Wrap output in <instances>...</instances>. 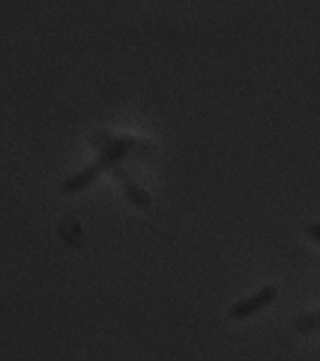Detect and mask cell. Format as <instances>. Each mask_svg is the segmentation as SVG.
<instances>
[{
    "label": "cell",
    "instance_id": "277c9868",
    "mask_svg": "<svg viewBox=\"0 0 320 361\" xmlns=\"http://www.w3.org/2000/svg\"><path fill=\"white\" fill-rule=\"evenodd\" d=\"M296 328H299L301 333H316V330H320V311L299 316L296 318Z\"/></svg>",
    "mask_w": 320,
    "mask_h": 361
},
{
    "label": "cell",
    "instance_id": "7a4b0ae2",
    "mask_svg": "<svg viewBox=\"0 0 320 361\" xmlns=\"http://www.w3.org/2000/svg\"><path fill=\"white\" fill-rule=\"evenodd\" d=\"M106 166H109L106 161H104L101 157H99V159L92 161V164L87 166V169H82L80 173H75L73 178H68L66 183H63V190H66V193H75V190H82L85 185H90L92 180H94Z\"/></svg>",
    "mask_w": 320,
    "mask_h": 361
},
{
    "label": "cell",
    "instance_id": "3957f363",
    "mask_svg": "<svg viewBox=\"0 0 320 361\" xmlns=\"http://www.w3.org/2000/svg\"><path fill=\"white\" fill-rule=\"evenodd\" d=\"M118 176L123 178L125 190H128V197H130L133 202H137L140 207H149V195H147V193H142V190H140L135 183H130V180H128V176H125L123 171H118Z\"/></svg>",
    "mask_w": 320,
    "mask_h": 361
},
{
    "label": "cell",
    "instance_id": "5b68a950",
    "mask_svg": "<svg viewBox=\"0 0 320 361\" xmlns=\"http://www.w3.org/2000/svg\"><path fill=\"white\" fill-rule=\"evenodd\" d=\"M306 234L313 238V241L320 243V224H308L306 226Z\"/></svg>",
    "mask_w": 320,
    "mask_h": 361
},
{
    "label": "cell",
    "instance_id": "6da1fadb",
    "mask_svg": "<svg viewBox=\"0 0 320 361\" xmlns=\"http://www.w3.org/2000/svg\"><path fill=\"white\" fill-rule=\"evenodd\" d=\"M275 299H277V287H265V289H260L258 294L248 296V299H241L238 304L231 306V318H234V320L251 318L253 313L263 311V308L270 306Z\"/></svg>",
    "mask_w": 320,
    "mask_h": 361
}]
</instances>
